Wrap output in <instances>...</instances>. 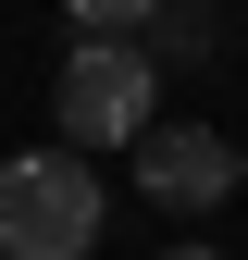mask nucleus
<instances>
[{
	"mask_svg": "<svg viewBox=\"0 0 248 260\" xmlns=\"http://www.w3.org/2000/svg\"><path fill=\"white\" fill-rule=\"evenodd\" d=\"M100 174H87V149H13L0 161V260H87L100 248Z\"/></svg>",
	"mask_w": 248,
	"mask_h": 260,
	"instance_id": "nucleus-1",
	"label": "nucleus"
},
{
	"mask_svg": "<svg viewBox=\"0 0 248 260\" xmlns=\"http://www.w3.org/2000/svg\"><path fill=\"white\" fill-rule=\"evenodd\" d=\"M50 112H62L75 149H137L149 124H162V62H149V38H75Z\"/></svg>",
	"mask_w": 248,
	"mask_h": 260,
	"instance_id": "nucleus-2",
	"label": "nucleus"
},
{
	"mask_svg": "<svg viewBox=\"0 0 248 260\" xmlns=\"http://www.w3.org/2000/svg\"><path fill=\"white\" fill-rule=\"evenodd\" d=\"M124 161H137V186H149L162 211H224L236 186H248V149L211 137V124H149Z\"/></svg>",
	"mask_w": 248,
	"mask_h": 260,
	"instance_id": "nucleus-3",
	"label": "nucleus"
},
{
	"mask_svg": "<svg viewBox=\"0 0 248 260\" xmlns=\"http://www.w3.org/2000/svg\"><path fill=\"white\" fill-rule=\"evenodd\" d=\"M224 50V13H211V0H162V13H149V62H211Z\"/></svg>",
	"mask_w": 248,
	"mask_h": 260,
	"instance_id": "nucleus-4",
	"label": "nucleus"
},
{
	"mask_svg": "<svg viewBox=\"0 0 248 260\" xmlns=\"http://www.w3.org/2000/svg\"><path fill=\"white\" fill-rule=\"evenodd\" d=\"M62 13H75V38H137L162 0H62Z\"/></svg>",
	"mask_w": 248,
	"mask_h": 260,
	"instance_id": "nucleus-5",
	"label": "nucleus"
},
{
	"mask_svg": "<svg viewBox=\"0 0 248 260\" xmlns=\"http://www.w3.org/2000/svg\"><path fill=\"white\" fill-rule=\"evenodd\" d=\"M174 260H224V248H174Z\"/></svg>",
	"mask_w": 248,
	"mask_h": 260,
	"instance_id": "nucleus-6",
	"label": "nucleus"
}]
</instances>
